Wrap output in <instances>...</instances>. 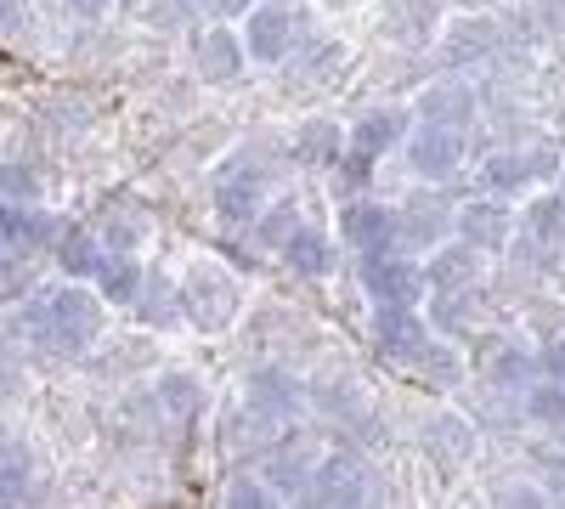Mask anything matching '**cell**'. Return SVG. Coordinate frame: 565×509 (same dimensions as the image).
I'll return each mask as SVG.
<instances>
[{
    "mask_svg": "<svg viewBox=\"0 0 565 509\" xmlns=\"http://www.w3.org/2000/svg\"><path fill=\"white\" fill-rule=\"evenodd\" d=\"M193 57H199V74L210 85H226V79L244 74V45H238V34H232V29H204L193 40Z\"/></svg>",
    "mask_w": 565,
    "mask_h": 509,
    "instance_id": "cell-18",
    "label": "cell"
},
{
    "mask_svg": "<svg viewBox=\"0 0 565 509\" xmlns=\"http://www.w3.org/2000/svg\"><path fill=\"white\" fill-rule=\"evenodd\" d=\"M57 238V221L34 210V204H0V261H29L40 250H52Z\"/></svg>",
    "mask_w": 565,
    "mask_h": 509,
    "instance_id": "cell-11",
    "label": "cell"
},
{
    "mask_svg": "<svg viewBox=\"0 0 565 509\" xmlns=\"http://www.w3.org/2000/svg\"><path fill=\"white\" fill-rule=\"evenodd\" d=\"M23 329L40 346H52L63 357H79L90 340L103 335V300L90 295L85 284H63L57 295H40V300L23 306Z\"/></svg>",
    "mask_w": 565,
    "mask_h": 509,
    "instance_id": "cell-1",
    "label": "cell"
},
{
    "mask_svg": "<svg viewBox=\"0 0 565 509\" xmlns=\"http://www.w3.org/2000/svg\"><path fill=\"white\" fill-rule=\"evenodd\" d=\"M0 199H23V204H34L40 199V170L34 165H23V159H12V165H0Z\"/></svg>",
    "mask_w": 565,
    "mask_h": 509,
    "instance_id": "cell-33",
    "label": "cell"
},
{
    "mask_svg": "<svg viewBox=\"0 0 565 509\" xmlns=\"http://www.w3.org/2000/svg\"><path fill=\"white\" fill-rule=\"evenodd\" d=\"M469 300H476V289H469V295H436L430 317L441 322V329H463V322H469V311H476Z\"/></svg>",
    "mask_w": 565,
    "mask_h": 509,
    "instance_id": "cell-35",
    "label": "cell"
},
{
    "mask_svg": "<svg viewBox=\"0 0 565 509\" xmlns=\"http://www.w3.org/2000/svg\"><path fill=\"white\" fill-rule=\"evenodd\" d=\"M559 199H565V176H559Z\"/></svg>",
    "mask_w": 565,
    "mask_h": 509,
    "instance_id": "cell-47",
    "label": "cell"
},
{
    "mask_svg": "<svg viewBox=\"0 0 565 509\" xmlns=\"http://www.w3.org/2000/svg\"><path fill=\"white\" fill-rule=\"evenodd\" d=\"M356 272H362V289H367L373 311H380V306L418 311V300H424V272H418V261H407V255H380V261H362Z\"/></svg>",
    "mask_w": 565,
    "mask_h": 509,
    "instance_id": "cell-4",
    "label": "cell"
},
{
    "mask_svg": "<svg viewBox=\"0 0 565 509\" xmlns=\"http://www.w3.org/2000/svg\"><path fill=\"white\" fill-rule=\"evenodd\" d=\"M492 509H548V492L543 487H503L498 498H492Z\"/></svg>",
    "mask_w": 565,
    "mask_h": 509,
    "instance_id": "cell-37",
    "label": "cell"
},
{
    "mask_svg": "<svg viewBox=\"0 0 565 509\" xmlns=\"http://www.w3.org/2000/svg\"><path fill=\"white\" fill-rule=\"evenodd\" d=\"M402 153H407L413 176L447 181V176H458V165H463V136H458V130H436V125H413L407 142H402Z\"/></svg>",
    "mask_w": 565,
    "mask_h": 509,
    "instance_id": "cell-10",
    "label": "cell"
},
{
    "mask_svg": "<svg viewBox=\"0 0 565 509\" xmlns=\"http://www.w3.org/2000/svg\"><path fill=\"white\" fill-rule=\"evenodd\" d=\"M436 436H441V453L452 458V465L469 453V436H463V425H458V420H441V425H436Z\"/></svg>",
    "mask_w": 565,
    "mask_h": 509,
    "instance_id": "cell-38",
    "label": "cell"
},
{
    "mask_svg": "<svg viewBox=\"0 0 565 509\" xmlns=\"http://www.w3.org/2000/svg\"><path fill=\"white\" fill-rule=\"evenodd\" d=\"M282 261H289V272H300V277H328L340 266V250H334V238L328 233H317V226H300V233L277 250Z\"/></svg>",
    "mask_w": 565,
    "mask_h": 509,
    "instance_id": "cell-21",
    "label": "cell"
},
{
    "mask_svg": "<svg viewBox=\"0 0 565 509\" xmlns=\"http://www.w3.org/2000/svg\"><path fill=\"white\" fill-rule=\"evenodd\" d=\"M452 238L476 255H498L514 238V210L503 199H469L463 210H452Z\"/></svg>",
    "mask_w": 565,
    "mask_h": 509,
    "instance_id": "cell-6",
    "label": "cell"
},
{
    "mask_svg": "<svg viewBox=\"0 0 565 509\" xmlns=\"http://www.w3.org/2000/svg\"><path fill=\"white\" fill-rule=\"evenodd\" d=\"M340 238H345L362 261L402 255V250H396V210H385V204H367V199L340 204Z\"/></svg>",
    "mask_w": 565,
    "mask_h": 509,
    "instance_id": "cell-8",
    "label": "cell"
},
{
    "mask_svg": "<svg viewBox=\"0 0 565 509\" xmlns=\"http://www.w3.org/2000/svg\"><path fill=\"white\" fill-rule=\"evenodd\" d=\"M300 199H277V204H266L260 215H255V244L260 250H282L295 233H300Z\"/></svg>",
    "mask_w": 565,
    "mask_h": 509,
    "instance_id": "cell-28",
    "label": "cell"
},
{
    "mask_svg": "<svg viewBox=\"0 0 565 509\" xmlns=\"http://www.w3.org/2000/svg\"><path fill=\"white\" fill-rule=\"evenodd\" d=\"M311 476H317V458L295 442H282L266 453V465H260V481L277 492V498H306L311 492Z\"/></svg>",
    "mask_w": 565,
    "mask_h": 509,
    "instance_id": "cell-16",
    "label": "cell"
},
{
    "mask_svg": "<svg viewBox=\"0 0 565 509\" xmlns=\"http://www.w3.org/2000/svg\"><path fill=\"white\" fill-rule=\"evenodd\" d=\"M249 413L255 420H266V425H282V420H295L300 413V380L289 374V368H255L249 374Z\"/></svg>",
    "mask_w": 565,
    "mask_h": 509,
    "instance_id": "cell-14",
    "label": "cell"
},
{
    "mask_svg": "<svg viewBox=\"0 0 565 509\" xmlns=\"http://www.w3.org/2000/svg\"><path fill=\"white\" fill-rule=\"evenodd\" d=\"M492 45H498V29H492L487 18H463V23L447 29L441 52H447V63H469V57H487Z\"/></svg>",
    "mask_w": 565,
    "mask_h": 509,
    "instance_id": "cell-29",
    "label": "cell"
},
{
    "mask_svg": "<svg viewBox=\"0 0 565 509\" xmlns=\"http://www.w3.org/2000/svg\"><path fill=\"white\" fill-rule=\"evenodd\" d=\"M367 181H373V159H362V153H351V148H345V153L334 159V199L356 204Z\"/></svg>",
    "mask_w": 565,
    "mask_h": 509,
    "instance_id": "cell-31",
    "label": "cell"
},
{
    "mask_svg": "<svg viewBox=\"0 0 565 509\" xmlns=\"http://www.w3.org/2000/svg\"><path fill=\"white\" fill-rule=\"evenodd\" d=\"M29 492H34L29 465H23V458H7V465H0V509H23Z\"/></svg>",
    "mask_w": 565,
    "mask_h": 509,
    "instance_id": "cell-34",
    "label": "cell"
},
{
    "mask_svg": "<svg viewBox=\"0 0 565 509\" xmlns=\"http://www.w3.org/2000/svg\"><path fill=\"white\" fill-rule=\"evenodd\" d=\"M148 233H153V215L141 210L136 199L114 193V199H103V210H97V233H90V238L103 244V255H130Z\"/></svg>",
    "mask_w": 565,
    "mask_h": 509,
    "instance_id": "cell-12",
    "label": "cell"
},
{
    "mask_svg": "<svg viewBox=\"0 0 565 509\" xmlns=\"http://www.w3.org/2000/svg\"><path fill=\"white\" fill-rule=\"evenodd\" d=\"M532 357H537V380H554V385H565V335L543 340Z\"/></svg>",
    "mask_w": 565,
    "mask_h": 509,
    "instance_id": "cell-36",
    "label": "cell"
},
{
    "mask_svg": "<svg viewBox=\"0 0 565 509\" xmlns=\"http://www.w3.org/2000/svg\"><path fill=\"white\" fill-rule=\"evenodd\" d=\"M266 7H289V0H266Z\"/></svg>",
    "mask_w": 565,
    "mask_h": 509,
    "instance_id": "cell-46",
    "label": "cell"
},
{
    "mask_svg": "<svg viewBox=\"0 0 565 509\" xmlns=\"http://www.w3.org/2000/svg\"><path fill=\"white\" fill-rule=\"evenodd\" d=\"M345 153V130L334 119H306L295 130V159L300 165H317V170H334V159Z\"/></svg>",
    "mask_w": 565,
    "mask_h": 509,
    "instance_id": "cell-23",
    "label": "cell"
},
{
    "mask_svg": "<svg viewBox=\"0 0 565 509\" xmlns=\"http://www.w3.org/2000/svg\"><path fill=\"white\" fill-rule=\"evenodd\" d=\"M452 238V204L447 199H407L396 204V250H413V255H430Z\"/></svg>",
    "mask_w": 565,
    "mask_h": 509,
    "instance_id": "cell-9",
    "label": "cell"
},
{
    "mask_svg": "<svg viewBox=\"0 0 565 509\" xmlns=\"http://www.w3.org/2000/svg\"><path fill=\"white\" fill-rule=\"evenodd\" d=\"M52 261L63 266L68 284H85V277H97V266H103V244L90 238V226H57Z\"/></svg>",
    "mask_w": 565,
    "mask_h": 509,
    "instance_id": "cell-19",
    "label": "cell"
},
{
    "mask_svg": "<svg viewBox=\"0 0 565 509\" xmlns=\"http://www.w3.org/2000/svg\"><path fill=\"white\" fill-rule=\"evenodd\" d=\"M476 119V91L469 85H430L418 97V125H436V130H458L463 136V125Z\"/></svg>",
    "mask_w": 565,
    "mask_h": 509,
    "instance_id": "cell-17",
    "label": "cell"
},
{
    "mask_svg": "<svg viewBox=\"0 0 565 509\" xmlns=\"http://www.w3.org/2000/svg\"><path fill=\"white\" fill-rule=\"evenodd\" d=\"M418 272H424V295H469L481 277V255L458 238H447L441 250H430V261Z\"/></svg>",
    "mask_w": 565,
    "mask_h": 509,
    "instance_id": "cell-13",
    "label": "cell"
},
{
    "mask_svg": "<svg viewBox=\"0 0 565 509\" xmlns=\"http://www.w3.org/2000/svg\"><path fill=\"white\" fill-rule=\"evenodd\" d=\"M7 458H18V442H12V431L0 425V465H7Z\"/></svg>",
    "mask_w": 565,
    "mask_h": 509,
    "instance_id": "cell-43",
    "label": "cell"
},
{
    "mask_svg": "<svg viewBox=\"0 0 565 509\" xmlns=\"http://www.w3.org/2000/svg\"><path fill=\"white\" fill-rule=\"evenodd\" d=\"M526 420L565 431V385H554V380H537V385L526 391Z\"/></svg>",
    "mask_w": 565,
    "mask_h": 509,
    "instance_id": "cell-30",
    "label": "cell"
},
{
    "mask_svg": "<svg viewBox=\"0 0 565 509\" xmlns=\"http://www.w3.org/2000/svg\"><path fill=\"white\" fill-rule=\"evenodd\" d=\"M63 7H68V12H79V18H103V12L114 7V0H63Z\"/></svg>",
    "mask_w": 565,
    "mask_h": 509,
    "instance_id": "cell-42",
    "label": "cell"
},
{
    "mask_svg": "<svg viewBox=\"0 0 565 509\" xmlns=\"http://www.w3.org/2000/svg\"><path fill=\"white\" fill-rule=\"evenodd\" d=\"M221 509H282V498H277L260 476H244V481H232V487H226Z\"/></svg>",
    "mask_w": 565,
    "mask_h": 509,
    "instance_id": "cell-32",
    "label": "cell"
},
{
    "mask_svg": "<svg viewBox=\"0 0 565 509\" xmlns=\"http://www.w3.org/2000/svg\"><path fill=\"white\" fill-rule=\"evenodd\" d=\"M175 295H181V317L193 322V329H204V335L232 329V322H238V311H244L238 277H232L226 266H215V261H199V266L175 284Z\"/></svg>",
    "mask_w": 565,
    "mask_h": 509,
    "instance_id": "cell-2",
    "label": "cell"
},
{
    "mask_svg": "<svg viewBox=\"0 0 565 509\" xmlns=\"http://www.w3.org/2000/svg\"><path fill=\"white\" fill-rule=\"evenodd\" d=\"M317 402H322L328 413H356V385H328Z\"/></svg>",
    "mask_w": 565,
    "mask_h": 509,
    "instance_id": "cell-40",
    "label": "cell"
},
{
    "mask_svg": "<svg viewBox=\"0 0 565 509\" xmlns=\"http://www.w3.org/2000/svg\"><path fill=\"white\" fill-rule=\"evenodd\" d=\"M543 12L548 18H565V0H543Z\"/></svg>",
    "mask_w": 565,
    "mask_h": 509,
    "instance_id": "cell-44",
    "label": "cell"
},
{
    "mask_svg": "<svg viewBox=\"0 0 565 509\" xmlns=\"http://www.w3.org/2000/svg\"><path fill=\"white\" fill-rule=\"evenodd\" d=\"M295 40H300L295 7H249L244 34H238L244 57H255V63H282V57L295 52Z\"/></svg>",
    "mask_w": 565,
    "mask_h": 509,
    "instance_id": "cell-7",
    "label": "cell"
},
{
    "mask_svg": "<svg viewBox=\"0 0 565 509\" xmlns=\"http://www.w3.org/2000/svg\"><path fill=\"white\" fill-rule=\"evenodd\" d=\"M29 29V7L23 0H0V34H23Z\"/></svg>",
    "mask_w": 565,
    "mask_h": 509,
    "instance_id": "cell-39",
    "label": "cell"
},
{
    "mask_svg": "<svg viewBox=\"0 0 565 509\" xmlns=\"http://www.w3.org/2000/svg\"><path fill=\"white\" fill-rule=\"evenodd\" d=\"M199 7H210L215 18H249V0H199Z\"/></svg>",
    "mask_w": 565,
    "mask_h": 509,
    "instance_id": "cell-41",
    "label": "cell"
},
{
    "mask_svg": "<svg viewBox=\"0 0 565 509\" xmlns=\"http://www.w3.org/2000/svg\"><path fill=\"white\" fill-rule=\"evenodd\" d=\"M543 159H548V153H492V165H487V188H492L498 199H521L532 181L548 170Z\"/></svg>",
    "mask_w": 565,
    "mask_h": 509,
    "instance_id": "cell-22",
    "label": "cell"
},
{
    "mask_svg": "<svg viewBox=\"0 0 565 509\" xmlns=\"http://www.w3.org/2000/svg\"><path fill=\"white\" fill-rule=\"evenodd\" d=\"M430 329H424V317L418 311H396V306H380L373 311V351H380L385 362H396V368H413L430 357Z\"/></svg>",
    "mask_w": 565,
    "mask_h": 509,
    "instance_id": "cell-5",
    "label": "cell"
},
{
    "mask_svg": "<svg viewBox=\"0 0 565 509\" xmlns=\"http://www.w3.org/2000/svg\"><path fill=\"white\" fill-rule=\"evenodd\" d=\"M266 193H271V170L266 165H249V153H232L221 170H215V215L221 226H255V215L266 210Z\"/></svg>",
    "mask_w": 565,
    "mask_h": 509,
    "instance_id": "cell-3",
    "label": "cell"
},
{
    "mask_svg": "<svg viewBox=\"0 0 565 509\" xmlns=\"http://www.w3.org/2000/svg\"><path fill=\"white\" fill-rule=\"evenodd\" d=\"M136 317L141 322H148V329H175V322H181V295H175V284H170V277L164 272H141V289H136Z\"/></svg>",
    "mask_w": 565,
    "mask_h": 509,
    "instance_id": "cell-20",
    "label": "cell"
},
{
    "mask_svg": "<svg viewBox=\"0 0 565 509\" xmlns=\"http://www.w3.org/2000/svg\"><path fill=\"white\" fill-rule=\"evenodd\" d=\"M328 7H356V0H328Z\"/></svg>",
    "mask_w": 565,
    "mask_h": 509,
    "instance_id": "cell-45",
    "label": "cell"
},
{
    "mask_svg": "<svg viewBox=\"0 0 565 509\" xmlns=\"http://www.w3.org/2000/svg\"><path fill=\"white\" fill-rule=\"evenodd\" d=\"M413 114L407 108H367V114H356L351 119V136H345V148L351 153H362V159H385L391 148H402L407 142V125Z\"/></svg>",
    "mask_w": 565,
    "mask_h": 509,
    "instance_id": "cell-15",
    "label": "cell"
},
{
    "mask_svg": "<svg viewBox=\"0 0 565 509\" xmlns=\"http://www.w3.org/2000/svg\"><path fill=\"white\" fill-rule=\"evenodd\" d=\"M90 295L97 300H114V306H130L136 300V289H141V266L130 261V255H103V266H97V277H90Z\"/></svg>",
    "mask_w": 565,
    "mask_h": 509,
    "instance_id": "cell-25",
    "label": "cell"
},
{
    "mask_svg": "<svg viewBox=\"0 0 565 509\" xmlns=\"http://www.w3.org/2000/svg\"><path fill=\"white\" fill-rule=\"evenodd\" d=\"M487 380H492V391H532L537 385V357L532 351H521V346H503L492 362H487Z\"/></svg>",
    "mask_w": 565,
    "mask_h": 509,
    "instance_id": "cell-26",
    "label": "cell"
},
{
    "mask_svg": "<svg viewBox=\"0 0 565 509\" xmlns=\"http://www.w3.org/2000/svg\"><path fill=\"white\" fill-rule=\"evenodd\" d=\"M153 402H159V413H164V420L186 425V420H193V413L204 407V391H199V380H193V374H159V385H153Z\"/></svg>",
    "mask_w": 565,
    "mask_h": 509,
    "instance_id": "cell-27",
    "label": "cell"
},
{
    "mask_svg": "<svg viewBox=\"0 0 565 509\" xmlns=\"http://www.w3.org/2000/svg\"><path fill=\"white\" fill-rule=\"evenodd\" d=\"M526 238L537 250H565V199L559 193H537L526 204Z\"/></svg>",
    "mask_w": 565,
    "mask_h": 509,
    "instance_id": "cell-24",
    "label": "cell"
}]
</instances>
